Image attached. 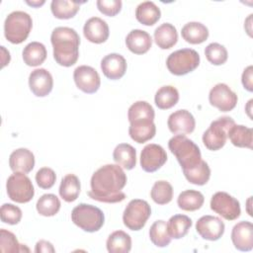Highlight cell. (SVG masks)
<instances>
[{
  "instance_id": "obj_29",
  "label": "cell",
  "mask_w": 253,
  "mask_h": 253,
  "mask_svg": "<svg viewBox=\"0 0 253 253\" xmlns=\"http://www.w3.org/2000/svg\"><path fill=\"white\" fill-rule=\"evenodd\" d=\"M106 245L110 253H127L131 249V238L126 232L117 230L109 235Z\"/></svg>"
},
{
  "instance_id": "obj_28",
  "label": "cell",
  "mask_w": 253,
  "mask_h": 253,
  "mask_svg": "<svg viewBox=\"0 0 253 253\" xmlns=\"http://www.w3.org/2000/svg\"><path fill=\"white\" fill-rule=\"evenodd\" d=\"M227 137L234 146L252 148L253 131L252 128L242 125H234L228 130Z\"/></svg>"
},
{
  "instance_id": "obj_13",
  "label": "cell",
  "mask_w": 253,
  "mask_h": 253,
  "mask_svg": "<svg viewBox=\"0 0 253 253\" xmlns=\"http://www.w3.org/2000/svg\"><path fill=\"white\" fill-rule=\"evenodd\" d=\"M73 79L77 88L87 94L97 92L101 85L99 73L95 68L88 65H80L75 68Z\"/></svg>"
},
{
  "instance_id": "obj_3",
  "label": "cell",
  "mask_w": 253,
  "mask_h": 253,
  "mask_svg": "<svg viewBox=\"0 0 253 253\" xmlns=\"http://www.w3.org/2000/svg\"><path fill=\"white\" fill-rule=\"evenodd\" d=\"M168 147L183 170L195 167L202 160L199 146L185 134H175L171 137L168 141Z\"/></svg>"
},
{
  "instance_id": "obj_37",
  "label": "cell",
  "mask_w": 253,
  "mask_h": 253,
  "mask_svg": "<svg viewBox=\"0 0 253 253\" xmlns=\"http://www.w3.org/2000/svg\"><path fill=\"white\" fill-rule=\"evenodd\" d=\"M60 201L53 194H44L37 202L38 212L43 216H53L60 210Z\"/></svg>"
},
{
  "instance_id": "obj_39",
  "label": "cell",
  "mask_w": 253,
  "mask_h": 253,
  "mask_svg": "<svg viewBox=\"0 0 253 253\" xmlns=\"http://www.w3.org/2000/svg\"><path fill=\"white\" fill-rule=\"evenodd\" d=\"M155 113L152 106L145 101H137L133 103L127 112L128 122L136 120H152L154 121Z\"/></svg>"
},
{
  "instance_id": "obj_31",
  "label": "cell",
  "mask_w": 253,
  "mask_h": 253,
  "mask_svg": "<svg viewBox=\"0 0 253 253\" xmlns=\"http://www.w3.org/2000/svg\"><path fill=\"white\" fill-rule=\"evenodd\" d=\"M204 195L196 190H186L180 193L177 199L178 207L186 211H194L204 205Z\"/></svg>"
},
{
  "instance_id": "obj_18",
  "label": "cell",
  "mask_w": 253,
  "mask_h": 253,
  "mask_svg": "<svg viewBox=\"0 0 253 253\" xmlns=\"http://www.w3.org/2000/svg\"><path fill=\"white\" fill-rule=\"evenodd\" d=\"M83 34L89 42L93 43H103L109 38V26L103 19L92 17L86 21L83 27Z\"/></svg>"
},
{
  "instance_id": "obj_41",
  "label": "cell",
  "mask_w": 253,
  "mask_h": 253,
  "mask_svg": "<svg viewBox=\"0 0 253 253\" xmlns=\"http://www.w3.org/2000/svg\"><path fill=\"white\" fill-rule=\"evenodd\" d=\"M205 54L209 62L213 65H221L226 62L228 53L226 48L217 42H211L205 48Z\"/></svg>"
},
{
  "instance_id": "obj_22",
  "label": "cell",
  "mask_w": 253,
  "mask_h": 253,
  "mask_svg": "<svg viewBox=\"0 0 253 253\" xmlns=\"http://www.w3.org/2000/svg\"><path fill=\"white\" fill-rule=\"evenodd\" d=\"M126 47L134 54H143L147 52L152 45L150 35L139 29L132 30L126 38Z\"/></svg>"
},
{
  "instance_id": "obj_5",
  "label": "cell",
  "mask_w": 253,
  "mask_h": 253,
  "mask_svg": "<svg viewBox=\"0 0 253 253\" xmlns=\"http://www.w3.org/2000/svg\"><path fill=\"white\" fill-rule=\"evenodd\" d=\"M71 220L75 225L87 232H96L104 224L103 211L92 205L79 204L71 211Z\"/></svg>"
},
{
  "instance_id": "obj_6",
  "label": "cell",
  "mask_w": 253,
  "mask_h": 253,
  "mask_svg": "<svg viewBox=\"0 0 253 253\" xmlns=\"http://www.w3.org/2000/svg\"><path fill=\"white\" fill-rule=\"evenodd\" d=\"M200 64V55L193 48L178 49L169 54L166 66L170 73L182 76L194 71Z\"/></svg>"
},
{
  "instance_id": "obj_46",
  "label": "cell",
  "mask_w": 253,
  "mask_h": 253,
  "mask_svg": "<svg viewBox=\"0 0 253 253\" xmlns=\"http://www.w3.org/2000/svg\"><path fill=\"white\" fill-rule=\"evenodd\" d=\"M55 249L53 248L52 244L49 242V241H46V240H40L37 242L36 244V248H35V252L37 253H41V252H43V253H48V252H54Z\"/></svg>"
},
{
  "instance_id": "obj_40",
  "label": "cell",
  "mask_w": 253,
  "mask_h": 253,
  "mask_svg": "<svg viewBox=\"0 0 253 253\" xmlns=\"http://www.w3.org/2000/svg\"><path fill=\"white\" fill-rule=\"evenodd\" d=\"M0 251L8 253L16 252H29V248L25 247L23 244H20L14 233L6 229L0 230Z\"/></svg>"
},
{
  "instance_id": "obj_38",
  "label": "cell",
  "mask_w": 253,
  "mask_h": 253,
  "mask_svg": "<svg viewBox=\"0 0 253 253\" xmlns=\"http://www.w3.org/2000/svg\"><path fill=\"white\" fill-rule=\"evenodd\" d=\"M151 199L158 205H166L173 199L172 185L164 180L156 181L150 192Z\"/></svg>"
},
{
  "instance_id": "obj_35",
  "label": "cell",
  "mask_w": 253,
  "mask_h": 253,
  "mask_svg": "<svg viewBox=\"0 0 253 253\" xmlns=\"http://www.w3.org/2000/svg\"><path fill=\"white\" fill-rule=\"evenodd\" d=\"M149 237L151 242L157 247L168 246L172 238L168 232L166 221L162 219L154 221L149 229Z\"/></svg>"
},
{
  "instance_id": "obj_7",
  "label": "cell",
  "mask_w": 253,
  "mask_h": 253,
  "mask_svg": "<svg viewBox=\"0 0 253 253\" xmlns=\"http://www.w3.org/2000/svg\"><path fill=\"white\" fill-rule=\"evenodd\" d=\"M234 125V120L226 116L211 122L209 128L203 134V142L205 146L212 151L222 148L226 143L228 130Z\"/></svg>"
},
{
  "instance_id": "obj_30",
  "label": "cell",
  "mask_w": 253,
  "mask_h": 253,
  "mask_svg": "<svg viewBox=\"0 0 253 253\" xmlns=\"http://www.w3.org/2000/svg\"><path fill=\"white\" fill-rule=\"evenodd\" d=\"M80 181L74 174H67L60 182L59 195L67 203L74 202L80 194Z\"/></svg>"
},
{
  "instance_id": "obj_12",
  "label": "cell",
  "mask_w": 253,
  "mask_h": 253,
  "mask_svg": "<svg viewBox=\"0 0 253 253\" xmlns=\"http://www.w3.org/2000/svg\"><path fill=\"white\" fill-rule=\"evenodd\" d=\"M167 161V154L161 145L149 143L140 153V166L142 170L152 173L160 169Z\"/></svg>"
},
{
  "instance_id": "obj_24",
  "label": "cell",
  "mask_w": 253,
  "mask_h": 253,
  "mask_svg": "<svg viewBox=\"0 0 253 253\" xmlns=\"http://www.w3.org/2000/svg\"><path fill=\"white\" fill-rule=\"evenodd\" d=\"M161 17L159 7L152 1L141 2L135 10L136 20L144 26H153Z\"/></svg>"
},
{
  "instance_id": "obj_48",
  "label": "cell",
  "mask_w": 253,
  "mask_h": 253,
  "mask_svg": "<svg viewBox=\"0 0 253 253\" xmlns=\"http://www.w3.org/2000/svg\"><path fill=\"white\" fill-rule=\"evenodd\" d=\"M26 3L28 4V5H30V6H32V7H40V6H42V5H43L44 4V1L42 0V1H26Z\"/></svg>"
},
{
  "instance_id": "obj_42",
  "label": "cell",
  "mask_w": 253,
  "mask_h": 253,
  "mask_svg": "<svg viewBox=\"0 0 253 253\" xmlns=\"http://www.w3.org/2000/svg\"><path fill=\"white\" fill-rule=\"evenodd\" d=\"M22 211L19 207L12 204H4L0 209V217L4 223L11 225L18 224L22 218Z\"/></svg>"
},
{
  "instance_id": "obj_1",
  "label": "cell",
  "mask_w": 253,
  "mask_h": 253,
  "mask_svg": "<svg viewBox=\"0 0 253 253\" xmlns=\"http://www.w3.org/2000/svg\"><path fill=\"white\" fill-rule=\"evenodd\" d=\"M126 180V175L120 165H104L93 173L90 181L91 191L88 192V196L102 203L123 202L126 196L122 190Z\"/></svg>"
},
{
  "instance_id": "obj_45",
  "label": "cell",
  "mask_w": 253,
  "mask_h": 253,
  "mask_svg": "<svg viewBox=\"0 0 253 253\" xmlns=\"http://www.w3.org/2000/svg\"><path fill=\"white\" fill-rule=\"evenodd\" d=\"M242 84L244 86V89H246L249 92L253 91V67L252 65H249L246 67L242 73L241 77Z\"/></svg>"
},
{
  "instance_id": "obj_32",
  "label": "cell",
  "mask_w": 253,
  "mask_h": 253,
  "mask_svg": "<svg viewBox=\"0 0 253 253\" xmlns=\"http://www.w3.org/2000/svg\"><path fill=\"white\" fill-rule=\"evenodd\" d=\"M155 105L158 109L168 110L174 107L179 101V92L178 90L171 85H166L160 87L154 97Z\"/></svg>"
},
{
  "instance_id": "obj_25",
  "label": "cell",
  "mask_w": 253,
  "mask_h": 253,
  "mask_svg": "<svg viewBox=\"0 0 253 253\" xmlns=\"http://www.w3.org/2000/svg\"><path fill=\"white\" fill-rule=\"evenodd\" d=\"M115 162L126 170H131L136 164V151L128 143H120L113 152Z\"/></svg>"
},
{
  "instance_id": "obj_14",
  "label": "cell",
  "mask_w": 253,
  "mask_h": 253,
  "mask_svg": "<svg viewBox=\"0 0 253 253\" xmlns=\"http://www.w3.org/2000/svg\"><path fill=\"white\" fill-rule=\"evenodd\" d=\"M223 221L213 215H204L196 223V230L202 238L210 241L218 240L224 233Z\"/></svg>"
},
{
  "instance_id": "obj_2",
  "label": "cell",
  "mask_w": 253,
  "mask_h": 253,
  "mask_svg": "<svg viewBox=\"0 0 253 253\" xmlns=\"http://www.w3.org/2000/svg\"><path fill=\"white\" fill-rule=\"evenodd\" d=\"M53 58L61 66L74 65L79 57L80 38L77 32L68 27L55 28L50 36Z\"/></svg>"
},
{
  "instance_id": "obj_27",
  "label": "cell",
  "mask_w": 253,
  "mask_h": 253,
  "mask_svg": "<svg viewBox=\"0 0 253 253\" xmlns=\"http://www.w3.org/2000/svg\"><path fill=\"white\" fill-rule=\"evenodd\" d=\"M23 60L28 66H39L46 58V48L39 42L28 43L23 49Z\"/></svg>"
},
{
  "instance_id": "obj_47",
  "label": "cell",
  "mask_w": 253,
  "mask_h": 253,
  "mask_svg": "<svg viewBox=\"0 0 253 253\" xmlns=\"http://www.w3.org/2000/svg\"><path fill=\"white\" fill-rule=\"evenodd\" d=\"M1 50H2V62L5 60L4 58H6V63L8 64L10 62V58H11L10 57V53H9L8 50L5 49L4 46H1Z\"/></svg>"
},
{
  "instance_id": "obj_44",
  "label": "cell",
  "mask_w": 253,
  "mask_h": 253,
  "mask_svg": "<svg viewBox=\"0 0 253 253\" xmlns=\"http://www.w3.org/2000/svg\"><path fill=\"white\" fill-rule=\"evenodd\" d=\"M96 4L98 10L109 17H114L119 14L123 5L121 0H98Z\"/></svg>"
},
{
  "instance_id": "obj_20",
  "label": "cell",
  "mask_w": 253,
  "mask_h": 253,
  "mask_svg": "<svg viewBox=\"0 0 253 253\" xmlns=\"http://www.w3.org/2000/svg\"><path fill=\"white\" fill-rule=\"evenodd\" d=\"M156 126L152 120H136L129 123L128 134L137 143H144L154 137Z\"/></svg>"
},
{
  "instance_id": "obj_9",
  "label": "cell",
  "mask_w": 253,
  "mask_h": 253,
  "mask_svg": "<svg viewBox=\"0 0 253 253\" xmlns=\"http://www.w3.org/2000/svg\"><path fill=\"white\" fill-rule=\"evenodd\" d=\"M150 215L151 208L149 204L144 200L134 199L126 207L123 214V221L128 229L137 231L142 229Z\"/></svg>"
},
{
  "instance_id": "obj_11",
  "label": "cell",
  "mask_w": 253,
  "mask_h": 253,
  "mask_svg": "<svg viewBox=\"0 0 253 253\" xmlns=\"http://www.w3.org/2000/svg\"><path fill=\"white\" fill-rule=\"evenodd\" d=\"M237 95L224 83L214 85L209 94L210 104L220 112H229L233 110L237 104Z\"/></svg>"
},
{
  "instance_id": "obj_15",
  "label": "cell",
  "mask_w": 253,
  "mask_h": 253,
  "mask_svg": "<svg viewBox=\"0 0 253 253\" xmlns=\"http://www.w3.org/2000/svg\"><path fill=\"white\" fill-rule=\"evenodd\" d=\"M167 126L174 134H188L194 131L196 121L189 111L178 110L169 116Z\"/></svg>"
},
{
  "instance_id": "obj_21",
  "label": "cell",
  "mask_w": 253,
  "mask_h": 253,
  "mask_svg": "<svg viewBox=\"0 0 253 253\" xmlns=\"http://www.w3.org/2000/svg\"><path fill=\"white\" fill-rule=\"evenodd\" d=\"M9 165L13 172L30 173L35 166V156L27 148H18L10 154Z\"/></svg>"
},
{
  "instance_id": "obj_43",
  "label": "cell",
  "mask_w": 253,
  "mask_h": 253,
  "mask_svg": "<svg viewBox=\"0 0 253 253\" xmlns=\"http://www.w3.org/2000/svg\"><path fill=\"white\" fill-rule=\"evenodd\" d=\"M56 180L55 172L48 167L41 168L36 174V182L42 189H50Z\"/></svg>"
},
{
  "instance_id": "obj_16",
  "label": "cell",
  "mask_w": 253,
  "mask_h": 253,
  "mask_svg": "<svg viewBox=\"0 0 253 253\" xmlns=\"http://www.w3.org/2000/svg\"><path fill=\"white\" fill-rule=\"evenodd\" d=\"M29 86L33 94L37 97H45L52 90V76L44 68L35 69L30 73Z\"/></svg>"
},
{
  "instance_id": "obj_34",
  "label": "cell",
  "mask_w": 253,
  "mask_h": 253,
  "mask_svg": "<svg viewBox=\"0 0 253 253\" xmlns=\"http://www.w3.org/2000/svg\"><path fill=\"white\" fill-rule=\"evenodd\" d=\"M192 226V219L185 214H175L170 217L167 223L168 232L171 238L180 239L184 237Z\"/></svg>"
},
{
  "instance_id": "obj_19",
  "label": "cell",
  "mask_w": 253,
  "mask_h": 253,
  "mask_svg": "<svg viewBox=\"0 0 253 253\" xmlns=\"http://www.w3.org/2000/svg\"><path fill=\"white\" fill-rule=\"evenodd\" d=\"M101 69L104 75L111 80L122 78L126 71V61L119 53H109L101 60Z\"/></svg>"
},
{
  "instance_id": "obj_8",
  "label": "cell",
  "mask_w": 253,
  "mask_h": 253,
  "mask_svg": "<svg viewBox=\"0 0 253 253\" xmlns=\"http://www.w3.org/2000/svg\"><path fill=\"white\" fill-rule=\"evenodd\" d=\"M7 194L10 200L19 204L29 203L34 195L35 189L31 179L21 172H14L6 182Z\"/></svg>"
},
{
  "instance_id": "obj_26",
  "label": "cell",
  "mask_w": 253,
  "mask_h": 253,
  "mask_svg": "<svg viewBox=\"0 0 253 253\" xmlns=\"http://www.w3.org/2000/svg\"><path fill=\"white\" fill-rule=\"evenodd\" d=\"M181 35L187 42L199 44L207 41L209 37V30L200 22H189L182 28Z\"/></svg>"
},
{
  "instance_id": "obj_10",
  "label": "cell",
  "mask_w": 253,
  "mask_h": 253,
  "mask_svg": "<svg viewBox=\"0 0 253 253\" xmlns=\"http://www.w3.org/2000/svg\"><path fill=\"white\" fill-rule=\"evenodd\" d=\"M211 209L227 220H234L240 216L239 202L225 192H216L211 199Z\"/></svg>"
},
{
  "instance_id": "obj_23",
  "label": "cell",
  "mask_w": 253,
  "mask_h": 253,
  "mask_svg": "<svg viewBox=\"0 0 253 253\" xmlns=\"http://www.w3.org/2000/svg\"><path fill=\"white\" fill-rule=\"evenodd\" d=\"M178 41V33L176 28L170 23L160 25L154 31V42L158 47L169 49L176 44Z\"/></svg>"
},
{
  "instance_id": "obj_4",
  "label": "cell",
  "mask_w": 253,
  "mask_h": 253,
  "mask_svg": "<svg viewBox=\"0 0 253 253\" xmlns=\"http://www.w3.org/2000/svg\"><path fill=\"white\" fill-rule=\"evenodd\" d=\"M33 27L32 17L24 11H14L10 13L4 22V35L8 42L19 44L30 35Z\"/></svg>"
},
{
  "instance_id": "obj_17",
  "label": "cell",
  "mask_w": 253,
  "mask_h": 253,
  "mask_svg": "<svg viewBox=\"0 0 253 253\" xmlns=\"http://www.w3.org/2000/svg\"><path fill=\"white\" fill-rule=\"evenodd\" d=\"M231 240L239 251H250L253 248V224L250 221H239L231 231Z\"/></svg>"
},
{
  "instance_id": "obj_33",
  "label": "cell",
  "mask_w": 253,
  "mask_h": 253,
  "mask_svg": "<svg viewBox=\"0 0 253 253\" xmlns=\"http://www.w3.org/2000/svg\"><path fill=\"white\" fill-rule=\"evenodd\" d=\"M80 3L77 1L53 0L50 4V10L53 16L60 20L73 18L79 11Z\"/></svg>"
},
{
  "instance_id": "obj_36",
  "label": "cell",
  "mask_w": 253,
  "mask_h": 253,
  "mask_svg": "<svg viewBox=\"0 0 253 253\" xmlns=\"http://www.w3.org/2000/svg\"><path fill=\"white\" fill-rule=\"evenodd\" d=\"M183 173H184L186 179L190 183H192L194 185H199V186H203V185L207 184L211 177L210 166L203 159L195 167L188 169V170H183Z\"/></svg>"
}]
</instances>
